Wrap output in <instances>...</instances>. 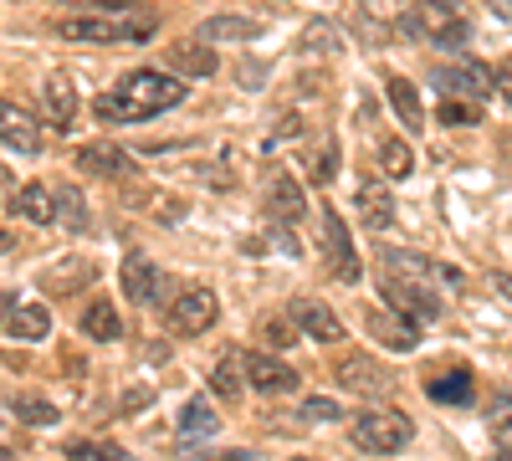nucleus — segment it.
Masks as SVG:
<instances>
[{"instance_id": "1", "label": "nucleus", "mask_w": 512, "mask_h": 461, "mask_svg": "<svg viewBox=\"0 0 512 461\" xmlns=\"http://www.w3.org/2000/svg\"><path fill=\"white\" fill-rule=\"evenodd\" d=\"M180 103H185V82L180 77L139 67V72H123V82L93 103V113L103 123H144V118H159L164 108H180Z\"/></svg>"}, {"instance_id": "2", "label": "nucleus", "mask_w": 512, "mask_h": 461, "mask_svg": "<svg viewBox=\"0 0 512 461\" xmlns=\"http://www.w3.org/2000/svg\"><path fill=\"white\" fill-rule=\"evenodd\" d=\"M349 436L369 456H395V451H405L415 441V426H410V415H400L390 405H374V410H364V415L349 421Z\"/></svg>"}, {"instance_id": "3", "label": "nucleus", "mask_w": 512, "mask_h": 461, "mask_svg": "<svg viewBox=\"0 0 512 461\" xmlns=\"http://www.w3.org/2000/svg\"><path fill=\"white\" fill-rule=\"evenodd\" d=\"M57 36L67 41H93V47H118V41H149L154 36V16H72V21H57Z\"/></svg>"}, {"instance_id": "4", "label": "nucleus", "mask_w": 512, "mask_h": 461, "mask_svg": "<svg viewBox=\"0 0 512 461\" xmlns=\"http://www.w3.org/2000/svg\"><path fill=\"white\" fill-rule=\"evenodd\" d=\"M384 277H400V282H415L425 292H456L461 272L446 267V262H431V257H420V251H384Z\"/></svg>"}, {"instance_id": "5", "label": "nucleus", "mask_w": 512, "mask_h": 461, "mask_svg": "<svg viewBox=\"0 0 512 461\" xmlns=\"http://www.w3.org/2000/svg\"><path fill=\"white\" fill-rule=\"evenodd\" d=\"M410 36H425L436 41V47H461L466 36H472V26H466L461 16H451V6H441V0H420V6L400 21Z\"/></svg>"}, {"instance_id": "6", "label": "nucleus", "mask_w": 512, "mask_h": 461, "mask_svg": "<svg viewBox=\"0 0 512 461\" xmlns=\"http://www.w3.org/2000/svg\"><path fill=\"white\" fill-rule=\"evenodd\" d=\"M221 318V298L210 287H185L175 303H169V328L180 333V339H200V333Z\"/></svg>"}, {"instance_id": "7", "label": "nucleus", "mask_w": 512, "mask_h": 461, "mask_svg": "<svg viewBox=\"0 0 512 461\" xmlns=\"http://www.w3.org/2000/svg\"><path fill=\"white\" fill-rule=\"evenodd\" d=\"M323 262H328V272L338 277V282H359L364 277V267H359V251H354V241H349V226H344V216L333 211H323Z\"/></svg>"}, {"instance_id": "8", "label": "nucleus", "mask_w": 512, "mask_h": 461, "mask_svg": "<svg viewBox=\"0 0 512 461\" xmlns=\"http://www.w3.org/2000/svg\"><path fill=\"white\" fill-rule=\"evenodd\" d=\"M431 82H436L446 98H466V103H482V98L497 88L492 67H482V62H451V67H436Z\"/></svg>"}, {"instance_id": "9", "label": "nucleus", "mask_w": 512, "mask_h": 461, "mask_svg": "<svg viewBox=\"0 0 512 461\" xmlns=\"http://www.w3.org/2000/svg\"><path fill=\"white\" fill-rule=\"evenodd\" d=\"M379 298L390 303L395 318H405V323H431V318L441 313V292H425V287L400 282V277H384V282H379Z\"/></svg>"}, {"instance_id": "10", "label": "nucleus", "mask_w": 512, "mask_h": 461, "mask_svg": "<svg viewBox=\"0 0 512 461\" xmlns=\"http://www.w3.org/2000/svg\"><path fill=\"white\" fill-rule=\"evenodd\" d=\"M41 118H47V129L72 134V123H77V88H72L67 72H52L47 82H41Z\"/></svg>"}, {"instance_id": "11", "label": "nucleus", "mask_w": 512, "mask_h": 461, "mask_svg": "<svg viewBox=\"0 0 512 461\" xmlns=\"http://www.w3.org/2000/svg\"><path fill=\"white\" fill-rule=\"evenodd\" d=\"M118 282H123L128 303H159L164 298V277H159V267L144 257V251H128L123 267H118Z\"/></svg>"}, {"instance_id": "12", "label": "nucleus", "mask_w": 512, "mask_h": 461, "mask_svg": "<svg viewBox=\"0 0 512 461\" xmlns=\"http://www.w3.org/2000/svg\"><path fill=\"white\" fill-rule=\"evenodd\" d=\"M246 385L262 390V395H292L297 390V369L282 364L277 354H246Z\"/></svg>"}, {"instance_id": "13", "label": "nucleus", "mask_w": 512, "mask_h": 461, "mask_svg": "<svg viewBox=\"0 0 512 461\" xmlns=\"http://www.w3.org/2000/svg\"><path fill=\"white\" fill-rule=\"evenodd\" d=\"M0 144L16 154H41V118H31L21 103L0 98Z\"/></svg>"}, {"instance_id": "14", "label": "nucleus", "mask_w": 512, "mask_h": 461, "mask_svg": "<svg viewBox=\"0 0 512 461\" xmlns=\"http://www.w3.org/2000/svg\"><path fill=\"white\" fill-rule=\"evenodd\" d=\"M164 67H169V77H210L216 72V52H210V41H200V36H185V41H175V47L164 52Z\"/></svg>"}, {"instance_id": "15", "label": "nucleus", "mask_w": 512, "mask_h": 461, "mask_svg": "<svg viewBox=\"0 0 512 461\" xmlns=\"http://www.w3.org/2000/svg\"><path fill=\"white\" fill-rule=\"evenodd\" d=\"M77 159H82V170H93V175H103V180H134V175H139L134 154H123L118 144H82Z\"/></svg>"}, {"instance_id": "16", "label": "nucleus", "mask_w": 512, "mask_h": 461, "mask_svg": "<svg viewBox=\"0 0 512 461\" xmlns=\"http://www.w3.org/2000/svg\"><path fill=\"white\" fill-rule=\"evenodd\" d=\"M292 323L303 328L308 339H318V344H338V339H344V323H338V313L323 308L318 298H297V303H292Z\"/></svg>"}, {"instance_id": "17", "label": "nucleus", "mask_w": 512, "mask_h": 461, "mask_svg": "<svg viewBox=\"0 0 512 461\" xmlns=\"http://www.w3.org/2000/svg\"><path fill=\"white\" fill-rule=\"evenodd\" d=\"M338 380H344L354 395H390L395 390V374H384L379 364H369L364 354H349L338 364Z\"/></svg>"}, {"instance_id": "18", "label": "nucleus", "mask_w": 512, "mask_h": 461, "mask_svg": "<svg viewBox=\"0 0 512 461\" xmlns=\"http://www.w3.org/2000/svg\"><path fill=\"white\" fill-rule=\"evenodd\" d=\"M303 211H308L303 185H297L287 170H272V180H267V216H277V221H297Z\"/></svg>"}, {"instance_id": "19", "label": "nucleus", "mask_w": 512, "mask_h": 461, "mask_svg": "<svg viewBox=\"0 0 512 461\" xmlns=\"http://www.w3.org/2000/svg\"><path fill=\"white\" fill-rule=\"evenodd\" d=\"M425 395H431L436 405H472V395H477L472 369H466V364H451L446 374H431V380H425Z\"/></svg>"}, {"instance_id": "20", "label": "nucleus", "mask_w": 512, "mask_h": 461, "mask_svg": "<svg viewBox=\"0 0 512 461\" xmlns=\"http://www.w3.org/2000/svg\"><path fill=\"white\" fill-rule=\"evenodd\" d=\"M369 339H379L384 349H400V354H405V349L420 344V328L405 323V318H395V313H379V308H374V313H369Z\"/></svg>"}, {"instance_id": "21", "label": "nucleus", "mask_w": 512, "mask_h": 461, "mask_svg": "<svg viewBox=\"0 0 512 461\" xmlns=\"http://www.w3.org/2000/svg\"><path fill=\"white\" fill-rule=\"evenodd\" d=\"M11 205H16V216H21V221H31V226L57 221V195H52L47 185H41V180H36V185H21Z\"/></svg>"}, {"instance_id": "22", "label": "nucleus", "mask_w": 512, "mask_h": 461, "mask_svg": "<svg viewBox=\"0 0 512 461\" xmlns=\"http://www.w3.org/2000/svg\"><path fill=\"white\" fill-rule=\"evenodd\" d=\"M6 333H16V339H26V344H41V339L52 333V313L41 308V303H16Z\"/></svg>"}, {"instance_id": "23", "label": "nucleus", "mask_w": 512, "mask_h": 461, "mask_svg": "<svg viewBox=\"0 0 512 461\" xmlns=\"http://www.w3.org/2000/svg\"><path fill=\"white\" fill-rule=\"evenodd\" d=\"M384 93H390V108H395V118L405 123V129L415 134L420 129V123H425V113H420V93L410 88V77H384Z\"/></svg>"}, {"instance_id": "24", "label": "nucleus", "mask_w": 512, "mask_h": 461, "mask_svg": "<svg viewBox=\"0 0 512 461\" xmlns=\"http://www.w3.org/2000/svg\"><path fill=\"white\" fill-rule=\"evenodd\" d=\"M359 216H364L369 231H390V226H395V200H390V190H379V185L364 180V190H359Z\"/></svg>"}, {"instance_id": "25", "label": "nucleus", "mask_w": 512, "mask_h": 461, "mask_svg": "<svg viewBox=\"0 0 512 461\" xmlns=\"http://www.w3.org/2000/svg\"><path fill=\"white\" fill-rule=\"evenodd\" d=\"M82 333H88V339H98V344H113L118 333H123V323H118V308H113L108 298L88 303V313H82Z\"/></svg>"}, {"instance_id": "26", "label": "nucleus", "mask_w": 512, "mask_h": 461, "mask_svg": "<svg viewBox=\"0 0 512 461\" xmlns=\"http://www.w3.org/2000/svg\"><path fill=\"white\" fill-rule=\"evenodd\" d=\"M256 31H262V21H251V16H210L195 36L200 41H246Z\"/></svg>"}, {"instance_id": "27", "label": "nucleus", "mask_w": 512, "mask_h": 461, "mask_svg": "<svg viewBox=\"0 0 512 461\" xmlns=\"http://www.w3.org/2000/svg\"><path fill=\"white\" fill-rule=\"evenodd\" d=\"M221 431V415L210 410L205 400H190L185 410H180V436L185 441H195V436H216Z\"/></svg>"}, {"instance_id": "28", "label": "nucleus", "mask_w": 512, "mask_h": 461, "mask_svg": "<svg viewBox=\"0 0 512 461\" xmlns=\"http://www.w3.org/2000/svg\"><path fill=\"white\" fill-rule=\"evenodd\" d=\"M379 170L390 175V180H405V175L415 170V149H410L405 139H384V144H379Z\"/></svg>"}, {"instance_id": "29", "label": "nucleus", "mask_w": 512, "mask_h": 461, "mask_svg": "<svg viewBox=\"0 0 512 461\" xmlns=\"http://www.w3.org/2000/svg\"><path fill=\"white\" fill-rule=\"evenodd\" d=\"M67 461H134L123 446H113V441H88V436H77V441H67Z\"/></svg>"}, {"instance_id": "30", "label": "nucleus", "mask_w": 512, "mask_h": 461, "mask_svg": "<svg viewBox=\"0 0 512 461\" xmlns=\"http://www.w3.org/2000/svg\"><path fill=\"white\" fill-rule=\"evenodd\" d=\"M11 410H16L21 426H57V421H62V410H57L52 400H41V395H21Z\"/></svg>"}, {"instance_id": "31", "label": "nucleus", "mask_w": 512, "mask_h": 461, "mask_svg": "<svg viewBox=\"0 0 512 461\" xmlns=\"http://www.w3.org/2000/svg\"><path fill=\"white\" fill-rule=\"evenodd\" d=\"M436 118L446 123V129H472V123H482V108L466 103V98H441Z\"/></svg>"}, {"instance_id": "32", "label": "nucleus", "mask_w": 512, "mask_h": 461, "mask_svg": "<svg viewBox=\"0 0 512 461\" xmlns=\"http://www.w3.org/2000/svg\"><path fill=\"white\" fill-rule=\"evenodd\" d=\"M241 385H246V369H241V359L236 354H226L221 364H216V374H210V390H216V395H241Z\"/></svg>"}, {"instance_id": "33", "label": "nucleus", "mask_w": 512, "mask_h": 461, "mask_svg": "<svg viewBox=\"0 0 512 461\" xmlns=\"http://www.w3.org/2000/svg\"><path fill=\"white\" fill-rule=\"evenodd\" d=\"M57 216H62L67 231H82V226H88V205H82V195H77L72 185L57 190Z\"/></svg>"}, {"instance_id": "34", "label": "nucleus", "mask_w": 512, "mask_h": 461, "mask_svg": "<svg viewBox=\"0 0 512 461\" xmlns=\"http://www.w3.org/2000/svg\"><path fill=\"white\" fill-rule=\"evenodd\" d=\"M77 277H93V262H82V257H72V262L52 267V272L41 277V282H47L52 292H72V287H77Z\"/></svg>"}, {"instance_id": "35", "label": "nucleus", "mask_w": 512, "mask_h": 461, "mask_svg": "<svg viewBox=\"0 0 512 461\" xmlns=\"http://www.w3.org/2000/svg\"><path fill=\"white\" fill-rule=\"evenodd\" d=\"M308 175H313L318 185H333V175H338V144H333V139L313 149V159H308Z\"/></svg>"}, {"instance_id": "36", "label": "nucleus", "mask_w": 512, "mask_h": 461, "mask_svg": "<svg viewBox=\"0 0 512 461\" xmlns=\"http://www.w3.org/2000/svg\"><path fill=\"white\" fill-rule=\"evenodd\" d=\"M303 415H308V421H338V415H344V405L328 400V395H313V400L303 405Z\"/></svg>"}, {"instance_id": "37", "label": "nucleus", "mask_w": 512, "mask_h": 461, "mask_svg": "<svg viewBox=\"0 0 512 461\" xmlns=\"http://www.w3.org/2000/svg\"><path fill=\"white\" fill-rule=\"evenodd\" d=\"M292 339H297V323L292 318H267V344L272 349H287Z\"/></svg>"}, {"instance_id": "38", "label": "nucleus", "mask_w": 512, "mask_h": 461, "mask_svg": "<svg viewBox=\"0 0 512 461\" xmlns=\"http://www.w3.org/2000/svg\"><path fill=\"white\" fill-rule=\"evenodd\" d=\"M487 421H492V431H512V395H497L487 405Z\"/></svg>"}, {"instance_id": "39", "label": "nucleus", "mask_w": 512, "mask_h": 461, "mask_svg": "<svg viewBox=\"0 0 512 461\" xmlns=\"http://www.w3.org/2000/svg\"><path fill=\"white\" fill-rule=\"evenodd\" d=\"M492 77H497V93H502V98L512 103V57H507V62H502V67H497Z\"/></svg>"}, {"instance_id": "40", "label": "nucleus", "mask_w": 512, "mask_h": 461, "mask_svg": "<svg viewBox=\"0 0 512 461\" xmlns=\"http://www.w3.org/2000/svg\"><path fill=\"white\" fill-rule=\"evenodd\" d=\"M144 405H149V390H134V395H128V400H123V415H139Z\"/></svg>"}, {"instance_id": "41", "label": "nucleus", "mask_w": 512, "mask_h": 461, "mask_svg": "<svg viewBox=\"0 0 512 461\" xmlns=\"http://www.w3.org/2000/svg\"><path fill=\"white\" fill-rule=\"evenodd\" d=\"M492 287H497V292H502V298L512 303V272H492Z\"/></svg>"}, {"instance_id": "42", "label": "nucleus", "mask_w": 512, "mask_h": 461, "mask_svg": "<svg viewBox=\"0 0 512 461\" xmlns=\"http://www.w3.org/2000/svg\"><path fill=\"white\" fill-rule=\"evenodd\" d=\"M11 308H16V298H11V292H0V333H6V323H11Z\"/></svg>"}, {"instance_id": "43", "label": "nucleus", "mask_w": 512, "mask_h": 461, "mask_svg": "<svg viewBox=\"0 0 512 461\" xmlns=\"http://www.w3.org/2000/svg\"><path fill=\"white\" fill-rule=\"evenodd\" d=\"M11 190H16V180H11V170H6V164H0V205L11 200Z\"/></svg>"}, {"instance_id": "44", "label": "nucleus", "mask_w": 512, "mask_h": 461, "mask_svg": "<svg viewBox=\"0 0 512 461\" xmlns=\"http://www.w3.org/2000/svg\"><path fill=\"white\" fill-rule=\"evenodd\" d=\"M216 461H256V451H226V456H216Z\"/></svg>"}, {"instance_id": "45", "label": "nucleus", "mask_w": 512, "mask_h": 461, "mask_svg": "<svg viewBox=\"0 0 512 461\" xmlns=\"http://www.w3.org/2000/svg\"><path fill=\"white\" fill-rule=\"evenodd\" d=\"M93 6H113V11H123V6H134V0H93Z\"/></svg>"}, {"instance_id": "46", "label": "nucleus", "mask_w": 512, "mask_h": 461, "mask_svg": "<svg viewBox=\"0 0 512 461\" xmlns=\"http://www.w3.org/2000/svg\"><path fill=\"white\" fill-rule=\"evenodd\" d=\"M11 246H16V236H11V231H0V251H11Z\"/></svg>"}, {"instance_id": "47", "label": "nucleus", "mask_w": 512, "mask_h": 461, "mask_svg": "<svg viewBox=\"0 0 512 461\" xmlns=\"http://www.w3.org/2000/svg\"><path fill=\"white\" fill-rule=\"evenodd\" d=\"M497 461H512V441H507V446H497Z\"/></svg>"}, {"instance_id": "48", "label": "nucleus", "mask_w": 512, "mask_h": 461, "mask_svg": "<svg viewBox=\"0 0 512 461\" xmlns=\"http://www.w3.org/2000/svg\"><path fill=\"white\" fill-rule=\"evenodd\" d=\"M497 6H502V11H507V16H512V0H497Z\"/></svg>"}, {"instance_id": "49", "label": "nucleus", "mask_w": 512, "mask_h": 461, "mask_svg": "<svg viewBox=\"0 0 512 461\" xmlns=\"http://www.w3.org/2000/svg\"><path fill=\"white\" fill-rule=\"evenodd\" d=\"M292 461H308V456H292Z\"/></svg>"}]
</instances>
